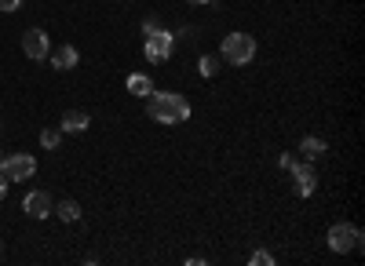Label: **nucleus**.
<instances>
[{
	"label": "nucleus",
	"instance_id": "f257e3e1",
	"mask_svg": "<svg viewBox=\"0 0 365 266\" xmlns=\"http://www.w3.org/2000/svg\"><path fill=\"white\" fill-rule=\"evenodd\" d=\"M146 113L154 117L158 124H182V121H190V102L179 92H150Z\"/></svg>",
	"mask_w": 365,
	"mask_h": 266
},
{
	"label": "nucleus",
	"instance_id": "f03ea898",
	"mask_svg": "<svg viewBox=\"0 0 365 266\" xmlns=\"http://www.w3.org/2000/svg\"><path fill=\"white\" fill-rule=\"evenodd\" d=\"M220 58H227L230 66H249L256 58V37H249V33H227V41L220 48Z\"/></svg>",
	"mask_w": 365,
	"mask_h": 266
},
{
	"label": "nucleus",
	"instance_id": "7ed1b4c3",
	"mask_svg": "<svg viewBox=\"0 0 365 266\" xmlns=\"http://www.w3.org/2000/svg\"><path fill=\"white\" fill-rule=\"evenodd\" d=\"M329 248L336 252V255H347V252H358L365 245V233L351 223H336V226H329Z\"/></svg>",
	"mask_w": 365,
	"mask_h": 266
},
{
	"label": "nucleus",
	"instance_id": "20e7f679",
	"mask_svg": "<svg viewBox=\"0 0 365 266\" xmlns=\"http://www.w3.org/2000/svg\"><path fill=\"white\" fill-rule=\"evenodd\" d=\"M172 51H175V33L165 26V29H158V33H150V37H143V55H146V63H168L172 58Z\"/></svg>",
	"mask_w": 365,
	"mask_h": 266
},
{
	"label": "nucleus",
	"instance_id": "39448f33",
	"mask_svg": "<svg viewBox=\"0 0 365 266\" xmlns=\"http://www.w3.org/2000/svg\"><path fill=\"white\" fill-rule=\"evenodd\" d=\"M289 175H292L296 197H311V193L318 190V171H314V161H299V157H296V164L289 168Z\"/></svg>",
	"mask_w": 365,
	"mask_h": 266
},
{
	"label": "nucleus",
	"instance_id": "423d86ee",
	"mask_svg": "<svg viewBox=\"0 0 365 266\" xmlns=\"http://www.w3.org/2000/svg\"><path fill=\"white\" fill-rule=\"evenodd\" d=\"M22 51H26V58H34V63H44V58L51 55V41H48V33L44 29H26L22 33Z\"/></svg>",
	"mask_w": 365,
	"mask_h": 266
},
{
	"label": "nucleus",
	"instance_id": "0eeeda50",
	"mask_svg": "<svg viewBox=\"0 0 365 266\" xmlns=\"http://www.w3.org/2000/svg\"><path fill=\"white\" fill-rule=\"evenodd\" d=\"M4 175L11 183H26V179H34L37 175V157L34 154H8V168Z\"/></svg>",
	"mask_w": 365,
	"mask_h": 266
},
{
	"label": "nucleus",
	"instance_id": "6e6552de",
	"mask_svg": "<svg viewBox=\"0 0 365 266\" xmlns=\"http://www.w3.org/2000/svg\"><path fill=\"white\" fill-rule=\"evenodd\" d=\"M22 212H26L29 219H48V216H51V193H48V190H34V193H26Z\"/></svg>",
	"mask_w": 365,
	"mask_h": 266
},
{
	"label": "nucleus",
	"instance_id": "1a4fd4ad",
	"mask_svg": "<svg viewBox=\"0 0 365 266\" xmlns=\"http://www.w3.org/2000/svg\"><path fill=\"white\" fill-rule=\"evenodd\" d=\"M51 66H55L58 73H70V70H77V66H81V51H77L73 44L55 48V51H51Z\"/></svg>",
	"mask_w": 365,
	"mask_h": 266
},
{
	"label": "nucleus",
	"instance_id": "9d476101",
	"mask_svg": "<svg viewBox=\"0 0 365 266\" xmlns=\"http://www.w3.org/2000/svg\"><path fill=\"white\" fill-rule=\"evenodd\" d=\"M88 124H91V117L84 110H66L63 113V135H81V132H88Z\"/></svg>",
	"mask_w": 365,
	"mask_h": 266
},
{
	"label": "nucleus",
	"instance_id": "9b49d317",
	"mask_svg": "<svg viewBox=\"0 0 365 266\" xmlns=\"http://www.w3.org/2000/svg\"><path fill=\"white\" fill-rule=\"evenodd\" d=\"M55 219H58V223H66V226L81 223V204H77L73 197H66V201H58V204H55Z\"/></svg>",
	"mask_w": 365,
	"mask_h": 266
},
{
	"label": "nucleus",
	"instance_id": "f8f14e48",
	"mask_svg": "<svg viewBox=\"0 0 365 266\" xmlns=\"http://www.w3.org/2000/svg\"><path fill=\"white\" fill-rule=\"evenodd\" d=\"M125 87H128V95H135V99H146L150 92H154V80H150V73H132Z\"/></svg>",
	"mask_w": 365,
	"mask_h": 266
},
{
	"label": "nucleus",
	"instance_id": "ddd939ff",
	"mask_svg": "<svg viewBox=\"0 0 365 266\" xmlns=\"http://www.w3.org/2000/svg\"><path fill=\"white\" fill-rule=\"evenodd\" d=\"M325 150H329V146H325V139H318V135H307V139L299 142V157H303V161L325 157Z\"/></svg>",
	"mask_w": 365,
	"mask_h": 266
},
{
	"label": "nucleus",
	"instance_id": "4468645a",
	"mask_svg": "<svg viewBox=\"0 0 365 266\" xmlns=\"http://www.w3.org/2000/svg\"><path fill=\"white\" fill-rule=\"evenodd\" d=\"M220 63H223L220 55H201V58H197V70H201V77H216V73H220Z\"/></svg>",
	"mask_w": 365,
	"mask_h": 266
},
{
	"label": "nucleus",
	"instance_id": "2eb2a0df",
	"mask_svg": "<svg viewBox=\"0 0 365 266\" xmlns=\"http://www.w3.org/2000/svg\"><path fill=\"white\" fill-rule=\"evenodd\" d=\"M58 142H63V128H44L41 132V146H44V150H58Z\"/></svg>",
	"mask_w": 365,
	"mask_h": 266
},
{
	"label": "nucleus",
	"instance_id": "dca6fc26",
	"mask_svg": "<svg viewBox=\"0 0 365 266\" xmlns=\"http://www.w3.org/2000/svg\"><path fill=\"white\" fill-rule=\"evenodd\" d=\"M274 262H278V259H274L267 248H256V252L249 255V266H274Z\"/></svg>",
	"mask_w": 365,
	"mask_h": 266
},
{
	"label": "nucleus",
	"instance_id": "f3484780",
	"mask_svg": "<svg viewBox=\"0 0 365 266\" xmlns=\"http://www.w3.org/2000/svg\"><path fill=\"white\" fill-rule=\"evenodd\" d=\"M158 29H165V22H161L158 15H146V18H143V37H150V33H158Z\"/></svg>",
	"mask_w": 365,
	"mask_h": 266
},
{
	"label": "nucleus",
	"instance_id": "a211bd4d",
	"mask_svg": "<svg viewBox=\"0 0 365 266\" xmlns=\"http://www.w3.org/2000/svg\"><path fill=\"white\" fill-rule=\"evenodd\" d=\"M292 164H296V157H292V154H282V157H278V168H282V171H289Z\"/></svg>",
	"mask_w": 365,
	"mask_h": 266
},
{
	"label": "nucleus",
	"instance_id": "6ab92c4d",
	"mask_svg": "<svg viewBox=\"0 0 365 266\" xmlns=\"http://www.w3.org/2000/svg\"><path fill=\"white\" fill-rule=\"evenodd\" d=\"M22 0H0V11H19Z\"/></svg>",
	"mask_w": 365,
	"mask_h": 266
},
{
	"label": "nucleus",
	"instance_id": "aec40b11",
	"mask_svg": "<svg viewBox=\"0 0 365 266\" xmlns=\"http://www.w3.org/2000/svg\"><path fill=\"white\" fill-rule=\"evenodd\" d=\"M8 186H11V179H8V175H0V201L8 197Z\"/></svg>",
	"mask_w": 365,
	"mask_h": 266
},
{
	"label": "nucleus",
	"instance_id": "412c9836",
	"mask_svg": "<svg viewBox=\"0 0 365 266\" xmlns=\"http://www.w3.org/2000/svg\"><path fill=\"white\" fill-rule=\"evenodd\" d=\"M190 8H201V4H212V0H187Z\"/></svg>",
	"mask_w": 365,
	"mask_h": 266
},
{
	"label": "nucleus",
	"instance_id": "4be33fe9",
	"mask_svg": "<svg viewBox=\"0 0 365 266\" xmlns=\"http://www.w3.org/2000/svg\"><path fill=\"white\" fill-rule=\"evenodd\" d=\"M4 168H8V154H0V175H4Z\"/></svg>",
	"mask_w": 365,
	"mask_h": 266
},
{
	"label": "nucleus",
	"instance_id": "5701e85b",
	"mask_svg": "<svg viewBox=\"0 0 365 266\" xmlns=\"http://www.w3.org/2000/svg\"><path fill=\"white\" fill-rule=\"evenodd\" d=\"M0 248H4V245H0Z\"/></svg>",
	"mask_w": 365,
	"mask_h": 266
}]
</instances>
